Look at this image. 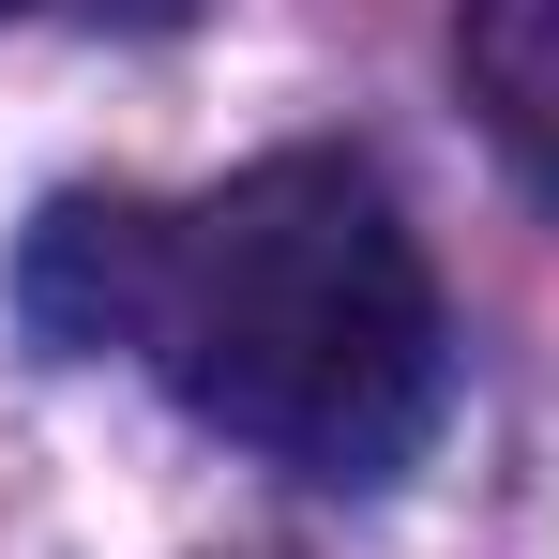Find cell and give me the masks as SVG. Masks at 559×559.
I'll list each match as a JSON object with an SVG mask.
<instances>
[{
  "label": "cell",
  "instance_id": "2",
  "mask_svg": "<svg viewBox=\"0 0 559 559\" xmlns=\"http://www.w3.org/2000/svg\"><path fill=\"white\" fill-rule=\"evenodd\" d=\"M152 287H167V212L136 197H61L15 258V302L46 348H152Z\"/></svg>",
  "mask_w": 559,
  "mask_h": 559
},
{
  "label": "cell",
  "instance_id": "4",
  "mask_svg": "<svg viewBox=\"0 0 559 559\" xmlns=\"http://www.w3.org/2000/svg\"><path fill=\"white\" fill-rule=\"evenodd\" d=\"M0 15H15V0H0Z\"/></svg>",
  "mask_w": 559,
  "mask_h": 559
},
{
  "label": "cell",
  "instance_id": "1",
  "mask_svg": "<svg viewBox=\"0 0 559 559\" xmlns=\"http://www.w3.org/2000/svg\"><path fill=\"white\" fill-rule=\"evenodd\" d=\"M152 364L212 439L318 484H393L439 424V273L348 152H273L167 227Z\"/></svg>",
  "mask_w": 559,
  "mask_h": 559
},
{
  "label": "cell",
  "instance_id": "3",
  "mask_svg": "<svg viewBox=\"0 0 559 559\" xmlns=\"http://www.w3.org/2000/svg\"><path fill=\"white\" fill-rule=\"evenodd\" d=\"M454 76L499 121V152L559 197V0H468L454 15Z\"/></svg>",
  "mask_w": 559,
  "mask_h": 559
}]
</instances>
